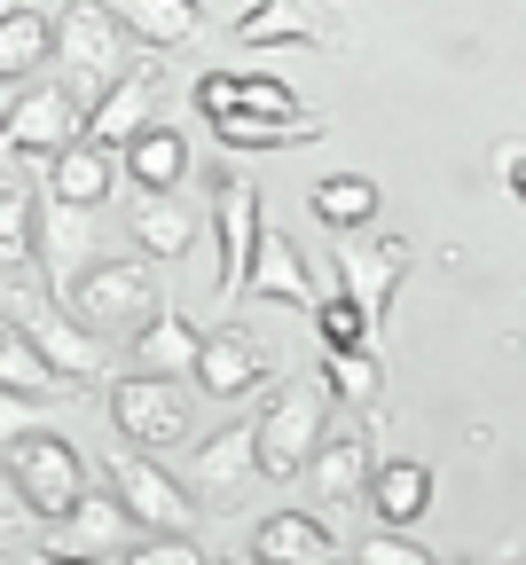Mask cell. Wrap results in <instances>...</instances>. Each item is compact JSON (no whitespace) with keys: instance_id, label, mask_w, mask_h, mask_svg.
<instances>
[{"instance_id":"52a82bcc","label":"cell","mask_w":526,"mask_h":565,"mask_svg":"<svg viewBox=\"0 0 526 565\" xmlns=\"http://www.w3.org/2000/svg\"><path fill=\"white\" fill-rule=\"evenodd\" d=\"M80 134H87V103L71 95L63 79L55 87L40 79V87H24L9 110H0V150H9V158H55Z\"/></svg>"},{"instance_id":"9c48e42d","label":"cell","mask_w":526,"mask_h":565,"mask_svg":"<svg viewBox=\"0 0 526 565\" xmlns=\"http://www.w3.org/2000/svg\"><path fill=\"white\" fill-rule=\"evenodd\" d=\"M111 424L141 456H158V448L189 440V393L173 377H118L111 385Z\"/></svg>"},{"instance_id":"b9f144b4","label":"cell","mask_w":526,"mask_h":565,"mask_svg":"<svg viewBox=\"0 0 526 565\" xmlns=\"http://www.w3.org/2000/svg\"><path fill=\"white\" fill-rule=\"evenodd\" d=\"M0 9H17V0H0Z\"/></svg>"},{"instance_id":"83f0119b","label":"cell","mask_w":526,"mask_h":565,"mask_svg":"<svg viewBox=\"0 0 526 565\" xmlns=\"http://www.w3.org/2000/svg\"><path fill=\"white\" fill-rule=\"evenodd\" d=\"M315 221L338 228V236H361L369 221H378V181H369V173H330V181H315Z\"/></svg>"},{"instance_id":"2e32d148","label":"cell","mask_w":526,"mask_h":565,"mask_svg":"<svg viewBox=\"0 0 526 565\" xmlns=\"http://www.w3.org/2000/svg\"><path fill=\"white\" fill-rule=\"evenodd\" d=\"M369 511H378V526L386 534H409L424 511H432V463H417V456H378V471H369Z\"/></svg>"},{"instance_id":"74e56055","label":"cell","mask_w":526,"mask_h":565,"mask_svg":"<svg viewBox=\"0 0 526 565\" xmlns=\"http://www.w3.org/2000/svg\"><path fill=\"white\" fill-rule=\"evenodd\" d=\"M32 526V503L17 494V479H9V463H0V534H24Z\"/></svg>"},{"instance_id":"1f68e13d","label":"cell","mask_w":526,"mask_h":565,"mask_svg":"<svg viewBox=\"0 0 526 565\" xmlns=\"http://www.w3.org/2000/svg\"><path fill=\"white\" fill-rule=\"evenodd\" d=\"M229 110H260V118H315L307 103H298L283 79H267V71H236V103Z\"/></svg>"},{"instance_id":"8992f818","label":"cell","mask_w":526,"mask_h":565,"mask_svg":"<svg viewBox=\"0 0 526 565\" xmlns=\"http://www.w3.org/2000/svg\"><path fill=\"white\" fill-rule=\"evenodd\" d=\"M103 487H111V503H118L141 534H189V519H197L189 487H181L158 456H141V448L111 456V463H103Z\"/></svg>"},{"instance_id":"cb8c5ba5","label":"cell","mask_w":526,"mask_h":565,"mask_svg":"<svg viewBox=\"0 0 526 565\" xmlns=\"http://www.w3.org/2000/svg\"><path fill=\"white\" fill-rule=\"evenodd\" d=\"M111 17L126 24V40L141 47H189L204 32V9L197 0H111Z\"/></svg>"},{"instance_id":"3957f363","label":"cell","mask_w":526,"mask_h":565,"mask_svg":"<svg viewBox=\"0 0 526 565\" xmlns=\"http://www.w3.org/2000/svg\"><path fill=\"white\" fill-rule=\"evenodd\" d=\"M0 463H9L17 494L32 503V519H48V526H63L71 503L87 494V463H80V448H71L55 424H32V433L0 440Z\"/></svg>"},{"instance_id":"ac0fdd59","label":"cell","mask_w":526,"mask_h":565,"mask_svg":"<svg viewBox=\"0 0 526 565\" xmlns=\"http://www.w3.org/2000/svg\"><path fill=\"white\" fill-rule=\"evenodd\" d=\"M118 173H126L134 189H149V196H173V189L189 181V134L149 118V126L126 141V150H118Z\"/></svg>"},{"instance_id":"44dd1931","label":"cell","mask_w":526,"mask_h":565,"mask_svg":"<svg viewBox=\"0 0 526 565\" xmlns=\"http://www.w3.org/2000/svg\"><path fill=\"white\" fill-rule=\"evenodd\" d=\"M252 557L260 565H338V534L315 511H275V519H260Z\"/></svg>"},{"instance_id":"ab89813d","label":"cell","mask_w":526,"mask_h":565,"mask_svg":"<svg viewBox=\"0 0 526 565\" xmlns=\"http://www.w3.org/2000/svg\"><path fill=\"white\" fill-rule=\"evenodd\" d=\"M40 565H103V557H87V550H48Z\"/></svg>"},{"instance_id":"f546056e","label":"cell","mask_w":526,"mask_h":565,"mask_svg":"<svg viewBox=\"0 0 526 565\" xmlns=\"http://www.w3.org/2000/svg\"><path fill=\"white\" fill-rule=\"evenodd\" d=\"M212 134L229 141V150H298V141H315L323 126L315 118H260V110H220Z\"/></svg>"},{"instance_id":"ffe728a7","label":"cell","mask_w":526,"mask_h":565,"mask_svg":"<svg viewBox=\"0 0 526 565\" xmlns=\"http://www.w3.org/2000/svg\"><path fill=\"white\" fill-rule=\"evenodd\" d=\"M369 471H378V448H369L361 433H323V448L307 456V487H315V503H361Z\"/></svg>"},{"instance_id":"f1b7e54d","label":"cell","mask_w":526,"mask_h":565,"mask_svg":"<svg viewBox=\"0 0 526 565\" xmlns=\"http://www.w3.org/2000/svg\"><path fill=\"white\" fill-rule=\"evenodd\" d=\"M63 526H71V550H87V557H118V550H126V534H134V519L111 503V487H103V494L87 487L80 503H71V519H63Z\"/></svg>"},{"instance_id":"f35d334b","label":"cell","mask_w":526,"mask_h":565,"mask_svg":"<svg viewBox=\"0 0 526 565\" xmlns=\"http://www.w3.org/2000/svg\"><path fill=\"white\" fill-rule=\"evenodd\" d=\"M503 181H511V196L526 204V150H503Z\"/></svg>"},{"instance_id":"277c9868","label":"cell","mask_w":526,"mask_h":565,"mask_svg":"<svg viewBox=\"0 0 526 565\" xmlns=\"http://www.w3.org/2000/svg\"><path fill=\"white\" fill-rule=\"evenodd\" d=\"M330 433V401L315 385H275L267 408L252 416V448H260V479H298L307 456Z\"/></svg>"},{"instance_id":"8d00e7d4","label":"cell","mask_w":526,"mask_h":565,"mask_svg":"<svg viewBox=\"0 0 526 565\" xmlns=\"http://www.w3.org/2000/svg\"><path fill=\"white\" fill-rule=\"evenodd\" d=\"M229 103H236V71H204V79H197V110H204V118H220Z\"/></svg>"},{"instance_id":"4316f807","label":"cell","mask_w":526,"mask_h":565,"mask_svg":"<svg viewBox=\"0 0 526 565\" xmlns=\"http://www.w3.org/2000/svg\"><path fill=\"white\" fill-rule=\"evenodd\" d=\"M0 385H9V393H40V401H63V393H80V385H71V377H55L48 362H40V345L9 322V315H0Z\"/></svg>"},{"instance_id":"7a4b0ae2","label":"cell","mask_w":526,"mask_h":565,"mask_svg":"<svg viewBox=\"0 0 526 565\" xmlns=\"http://www.w3.org/2000/svg\"><path fill=\"white\" fill-rule=\"evenodd\" d=\"M55 63H63V87L80 95V103H95L118 71L134 63V40H126V24L111 17V0H71V9L55 17V47H48Z\"/></svg>"},{"instance_id":"5b68a950","label":"cell","mask_w":526,"mask_h":565,"mask_svg":"<svg viewBox=\"0 0 526 565\" xmlns=\"http://www.w3.org/2000/svg\"><path fill=\"white\" fill-rule=\"evenodd\" d=\"M71 315H80L95 338H134L149 315H158V282H149L141 259H95L80 282H71Z\"/></svg>"},{"instance_id":"4fadbf2b","label":"cell","mask_w":526,"mask_h":565,"mask_svg":"<svg viewBox=\"0 0 526 565\" xmlns=\"http://www.w3.org/2000/svg\"><path fill=\"white\" fill-rule=\"evenodd\" d=\"M103 252V228H95V212L87 204H55L40 196V267H48V291H71Z\"/></svg>"},{"instance_id":"8fae6325","label":"cell","mask_w":526,"mask_h":565,"mask_svg":"<svg viewBox=\"0 0 526 565\" xmlns=\"http://www.w3.org/2000/svg\"><path fill=\"white\" fill-rule=\"evenodd\" d=\"M189 377H197V393H204V401H252V393H267L275 362H267V345H260L252 330H236V322H229V330H204Z\"/></svg>"},{"instance_id":"e0dca14e","label":"cell","mask_w":526,"mask_h":565,"mask_svg":"<svg viewBox=\"0 0 526 565\" xmlns=\"http://www.w3.org/2000/svg\"><path fill=\"white\" fill-rule=\"evenodd\" d=\"M126 173H118V150H103V141H71V150H55L48 158V196L55 204H87V212H103V196L118 189Z\"/></svg>"},{"instance_id":"9a60e30c","label":"cell","mask_w":526,"mask_h":565,"mask_svg":"<svg viewBox=\"0 0 526 565\" xmlns=\"http://www.w3.org/2000/svg\"><path fill=\"white\" fill-rule=\"evenodd\" d=\"M40 267V181L24 158H0V275H32Z\"/></svg>"},{"instance_id":"d6a6232c","label":"cell","mask_w":526,"mask_h":565,"mask_svg":"<svg viewBox=\"0 0 526 565\" xmlns=\"http://www.w3.org/2000/svg\"><path fill=\"white\" fill-rule=\"evenodd\" d=\"M307 315H315V330H323V345H369V322H361V307H354L346 291H330V299H315Z\"/></svg>"},{"instance_id":"7402d4cb","label":"cell","mask_w":526,"mask_h":565,"mask_svg":"<svg viewBox=\"0 0 526 565\" xmlns=\"http://www.w3.org/2000/svg\"><path fill=\"white\" fill-rule=\"evenodd\" d=\"M236 40L244 47H298V40H330V17L323 0H260V9L236 17Z\"/></svg>"},{"instance_id":"603a6c76","label":"cell","mask_w":526,"mask_h":565,"mask_svg":"<svg viewBox=\"0 0 526 565\" xmlns=\"http://www.w3.org/2000/svg\"><path fill=\"white\" fill-rule=\"evenodd\" d=\"M48 47H55L48 9H32V0L0 9V87H32V71L48 63Z\"/></svg>"},{"instance_id":"30bf717a","label":"cell","mask_w":526,"mask_h":565,"mask_svg":"<svg viewBox=\"0 0 526 565\" xmlns=\"http://www.w3.org/2000/svg\"><path fill=\"white\" fill-rule=\"evenodd\" d=\"M212 228H220V299H244V275H252V252H260V189L244 173H212Z\"/></svg>"},{"instance_id":"6da1fadb","label":"cell","mask_w":526,"mask_h":565,"mask_svg":"<svg viewBox=\"0 0 526 565\" xmlns=\"http://www.w3.org/2000/svg\"><path fill=\"white\" fill-rule=\"evenodd\" d=\"M17 291L0 299V315H9L32 345H40V362L55 370V377H71V385H95L103 377V338L71 315V307H55V291L48 282H24V275H9Z\"/></svg>"},{"instance_id":"d590c367","label":"cell","mask_w":526,"mask_h":565,"mask_svg":"<svg viewBox=\"0 0 526 565\" xmlns=\"http://www.w3.org/2000/svg\"><path fill=\"white\" fill-rule=\"evenodd\" d=\"M32 424H48V401H40V393H9V385H0V440L32 433Z\"/></svg>"},{"instance_id":"60d3db41","label":"cell","mask_w":526,"mask_h":565,"mask_svg":"<svg viewBox=\"0 0 526 565\" xmlns=\"http://www.w3.org/2000/svg\"><path fill=\"white\" fill-rule=\"evenodd\" d=\"M229 565H260V557H229Z\"/></svg>"},{"instance_id":"5bb4252c","label":"cell","mask_w":526,"mask_h":565,"mask_svg":"<svg viewBox=\"0 0 526 565\" xmlns=\"http://www.w3.org/2000/svg\"><path fill=\"white\" fill-rule=\"evenodd\" d=\"M149 110H158V71H149L141 55L118 71V79L87 103V141H103V150H126V141L149 126Z\"/></svg>"},{"instance_id":"d6986e66","label":"cell","mask_w":526,"mask_h":565,"mask_svg":"<svg viewBox=\"0 0 526 565\" xmlns=\"http://www.w3.org/2000/svg\"><path fill=\"white\" fill-rule=\"evenodd\" d=\"M244 299H275V307H298V315L315 307V275H307V259H298L291 236L260 228V252H252V275H244Z\"/></svg>"},{"instance_id":"4dcf8cb0","label":"cell","mask_w":526,"mask_h":565,"mask_svg":"<svg viewBox=\"0 0 526 565\" xmlns=\"http://www.w3.org/2000/svg\"><path fill=\"white\" fill-rule=\"evenodd\" d=\"M323 377L338 401L354 408H378L386 401V362H378V345H323Z\"/></svg>"},{"instance_id":"484cf974","label":"cell","mask_w":526,"mask_h":565,"mask_svg":"<svg viewBox=\"0 0 526 565\" xmlns=\"http://www.w3.org/2000/svg\"><path fill=\"white\" fill-rule=\"evenodd\" d=\"M134 244L149 259H189L197 252V212L181 196H141L134 204Z\"/></svg>"},{"instance_id":"7c38bea8","label":"cell","mask_w":526,"mask_h":565,"mask_svg":"<svg viewBox=\"0 0 526 565\" xmlns=\"http://www.w3.org/2000/svg\"><path fill=\"white\" fill-rule=\"evenodd\" d=\"M260 479V448H252V416H236V424H220L212 440H197L189 448V487L204 494L197 511H229L236 494Z\"/></svg>"},{"instance_id":"ba28073f","label":"cell","mask_w":526,"mask_h":565,"mask_svg":"<svg viewBox=\"0 0 526 565\" xmlns=\"http://www.w3.org/2000/svg\"><path fill=\"white\" fill-rule=\"evenodd\" d=\"M409 267H417V252L401 244V236H378V244H346L338 252V291L361 307V322H369V345H378V330H386V315H393V291L409 282Z\"/></svg>"},{"instance_id":"d4e9b609","label":"cell","mask_w":526,"mask_h":565,"mask_svg":"<svg viewBox=\"0 0 526 565\" xmlns=\"http://www.w3.org/2000/svg\"><path fill=\"white\" fill-rule=\"evenodd\" d=\"M197 345H204V330H197L189 315H166V307H158V315L134 330V362H141V377H189Z\"/></svg>"},{"instance_id":"e575fe53","label":"cell","mask_w":526,"mask_h":565,"mask_svg":"<svg viewBox=\"0 0 526 565\" xmlns=\"http://www.w3.org/2000/svg\"><path fill=\"white\" fill-rule=\"evenodd\" d=\"M354 565H432V557H424L409 534H386V526H378V534H361V557H354Z\"/></svg>"},{"instance_id":"836d02e7","label":"cell","mask_w":526,"mask_h":565,"mask_svg":"<svg viewBox=\"0 0 526 565\" xmlns=\"http://www.w3.org/2000/svg\"><path fill=\"white\" fill-rule=\"evenodd\" d=\"M118 565H204V550H197L189 534H141Z\"/></svg>"}]
</instances>
